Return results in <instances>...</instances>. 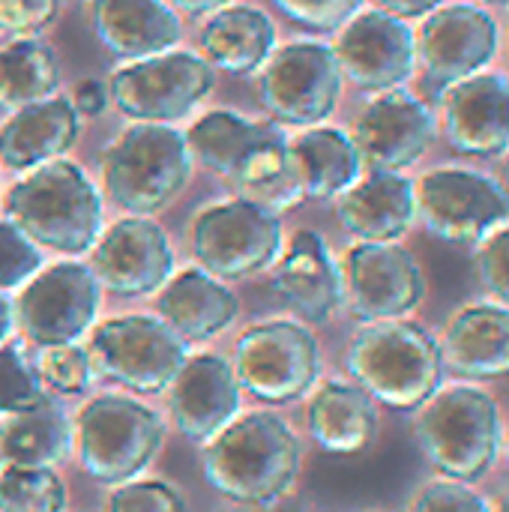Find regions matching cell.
Returning a JSON list of instances; mask_svg holds the SVG:
<instances>
[{
  "label": "cell",
  "instance_id": "obj_1",
  "mask_svg": "<svg viewBox=\"0 0 509 512\" xmlns=\"http://www.w3.org/2000/svg\"><path fill=\"white\" fill-rule=\"evenodd\" d=\"M300 441L291 426L270 414H237L204 450V477L240 507L279 504L300 474Z\"/></svg>",
  "mask_w": 509,
  "mask_h": 512
},
{
  "label": "cell",
  "instance_id": "obj_2",
  "mask_svg": "<svg viewBox=\"0 0 509 512\" xmlns=\"http://www.w3.org/2000/svg\"><path fill=\"white\" fill-rule=\"evenodd\" d=\"M345 366L360 390L393 411L423 408L444 381L441 342L408 318L369 321L357 330Z\"/></svg>",
  "mask_w": 509,
  "mask_h": 512
},
{
  "label": "cell",
  "instance_id": "obj_3",
  "mask_svg": "<svg viewBox=\"0 0 509 512\" xmlns=\"http://www.w3.org/2000/svg\"><path fill=\"white\" fill-rule=\"evenodd\" d=\"M6 216L36 246L81 255L99 240L102 195L81 165L51 159L6 192Z\"/></svg>",
  "mask_w": 509,
  "mask_h": 512
},
{
  "label": "cell",
  "instance_id": "obj_4",
  "mask_svg": "<svg viewBox=\"0 0 509 512\" xmlns=\"http://www.w3.org/2000/svg\"><path fill=\"white\" fill-rule=\"evenodd\" d=\"M414 432L426 459L447 480L477 483L501 456L498 402L471 384L438 390L423 405Z\"/></svg>",
  "mask_w": 509,
  "mask_h": 512
},
{
  "label": "cell",
  "instance_id": "obj_5",
  "mask_svg": "<svg viewBox=\"0 0 509 512\" xmlns=\"http://www.w3.org/2000/svg\"><path fill=\"white\" fill-rule=\"evenodd\" d=\"M189 174L192 150L171 123H135L102 156L105 192L132 216H153L168 207L189 183Z\"/></svg>",
  "mask_w": 509,
  "mask_h": 512
},
{
  "label": "cell",
  "instance_id": "obj_6",
  "mask_svg": "<svg viewBox=\"0 0 509 512\" xmlns=\"http://www.w3.org/2000/svg\"><path fill=\"white\" fill-rule=\"evenodd\" d=\"M165 441L162 417L126 396L90 399L78 414V456L87 477L105 486L135 480Z\"/></svg>",
  "mask_w": 509,
  "mask_h": 512
},
{
  "label": "cell",
  "instance_id": "obj_7",
  "mask_svg": "<svg viewBox=\"0 0 509 512\" xmlns=\"http://www.w3.org/2000/svg\"><path fill=\"white\" fill-rule=\"evenodd\" d=\"M417 219L444 243L477 246L509 222V189L501 177L471 165H435L414 180Z\"/></svg>",
  "mask_w": 509,
  "mask_h": 512
},
{
  "label": "cell",
  "instance_id": "obj_8",
  "mask_svg": "<svg viewBox=\"0 0 509 512\" xmlns=\"http://www.w3.org/2000/svg\"><path fill=\"white\" fill-rule=\"evenodd\" d=\"M90 363L108 381L132 393L153 396L171 387L186 363V342L153 315H123L102 321L90 336Z\"/></svg>",
  "mask_w": 509,
  "mask_h": 512
},
{
  "label": "cell",
  "instance_id": "obj_9",
  "mask_svg": "<svg viewBox=\"0 0 509 512\" xmlns=\"http://www.w3.org/2000/svg\"><path fill=\"white\" fill-rule=\"evenodd\" d=\"M345 75L327 42L297 39L276 48L261 66L258 93L273 120L288 126H321L342 96Z\"/></svg>",
  "mask_w": 509,
  "mask_h": 512
},
{
  "label": "cell",
  "instance_id": "obj_10",
  "mask_svg": "<svg viewBox=\"0 0 509 512\" xmlns=\"http://www.w3.org/2000/svg\"><path fill=\"white\" fill-rule=\"evenodd\" d=\"M192 252L216 279H249L276 264L282 252V222L246 198L201 210L192 222Z\"/></svg>",
  "mask_w": 509,
  "mask_h": 512
},
{
  "label": "cell",
  "instance_id": "obj_11",
  "mask_svg": "<svg viewBox=\"0 0 509 512\" xmlns=\"http://www.w3.org/2000/svg\"><path fill=\"white\" fill-rule=\"evenodd\" d=\"M234 375L267 405L303 399L321 375L318 339L294 321H267L246 330L234 348Z\"/></svg>",
  "mask_w": 509,
  "mask_h": 512
},
{
  "label": "cell",
  "instance_id": "obj_12",
  "mask_svg": "<svg viewBox=\"0 0 509 512\" xmlns=\"http://www.w3.org/2000/svg\"><path fill=\"white\" fill-rule=\"evenodd\" d=\"M216 69L195 51L126 60L108 81L111 102L138 123H171L195 111L213 90Z\"/></svg>",
  "mask_w": 509,
  "mask_h": 512
},
{
  "label": "cell",
  "instance_id": "obj_13",
  "mask_svg": "<svg viewBox=\"0 0 509 512\" xmlns=\"http://www.w3.org/2000/svg\"><path fill=\"white\" fill-rule=\"evenodd\" d=\"M102 303V285L87 264L63 261L24 282L15 303V324L39 345H75L96 321Z\"/></svg>",
  "mask_w": 509,
  "mask_h": 512
},
{
  "label": "cell",
  "instance_id": "obj_14",
  "mask_svg": "<svg viewBox=\"0 0 509 512\" xmlns=\"http://www.w3.org/2000/svg\"><path fill=\"white\" fill-rule=\"evenodd\" d=\"M342 303L357 321L408 318L426 297L417 258L402 243H354L342 264Z\"/></svg>",
  "mask_w": 509,
  "mask_h": 512
},
{
  "label": "cell",
  "instance_id": "obj_15",
  "mask_svg": "<svg viewBox=\"0 0 509 512\" xmlns=\"http://www.w3.org/2000/svg\"><path fill=\"white\" fill-rule=\"evenodd\" d=\"M414 30L417 66L441 87L483 72L501 51V27L489 6L471 0H447Z\"/></svg>",
  "mask_w": 509,
  "mask_h": 512
},
{
  "label": "cell",
  "instance_id": "obj_16",
  "mask_svg": "<svg viewBox=\"0 0 509 512\" xmlns=\"http://www.w3.org/2000/svg\"><path fill=\"white\" fill-rule=\"evenodd\" d=\"M333 51L342 75L366 93L405 87L417 72L414 27L381 9H360L351 15L339 27Z\"/></svg>",
  "mask_w": 509,
  "mask_h": 512
},
{
  "label": "cell",
  "instance_id": "obj_17",
  "mask_svg": "<svg viewBox=\"0 0 509 512\" xmlns=\"http://www.w3.org/2000/svg\"><path fill=\"white\" fill-rule=\"evenodd\" d=\"M438 135L435 111L408 87L375 93L354 120V144L372 171H405L417 165Z\"/></svg>",
  "mask_w": 509,
  "mask_h": 512
},
{
  "label": "cell",
  "instance_id": "obj_18",
  "mask_svg": "<svg viewBox=\"0 0 509 512\" xmlns=\"http://www.w3.org/2000/svg\"><path fill=\"white\" fill-rule=\"evenodd\" d=\"M444 138L456 153L501 159L509 150V75L483 69L441 93Z\"/></svg>",
  "mask_w": 509,
  "mask_h": 512
},
{
  "label": "cell",
  "instance_id": "obj_19",
  "mask_svg": "<svg viewBox=\"0 0 509 512\" xmlns=\"http://www.w3.org/2000/svg\"><path fill=\"white\" fill-rule=\"evenodd\" d=\"M90 270L99 285L120 297H147L174 273V249L168 234L147 216L114 222L90 249Z\"/></svg>",
  "mask_w": 509,
  "mask_h": 512
},
{
  "label": "cell",
  "instance_id": "obj_20",
  "mask_svg": "<svg viewBox=\"0 0 509 512\" xmlns=\"http://www.w3.org/2000/svg\"><path fill=\"white\" fill-rule=\"evenodd\" d=\"M243 387L228 360L216 354L186 357L171 381L174 426L189 441H210L240 414Z\"/></svg>",
  "mask_w": 509,
  "mask_h": 512
},
{
  "label": "cell",
  "instance_id": "obj_21",
  "mask_svg": "<svg viewBox=\"0 0 509 512\" xmlns=\"http://www.w3.org/2000/svg\"><path fill=\"white\" fill-rule=\"evenodd\" d=\"M336 216L360 243H399L417 222L414 180L402 171L369 168L336 198Z\"/></svg>",
  "mask_w": 509,
  "mask_h": 512
},
{
  "label": "cell",
  "instance_id": "obj_22",
  "mask_svg": "<svg viewBox=\"0 0 509 512\" xmlns=\"http://www.w3.org/2000/svg\"><path fill=\"white\" fill-rule=\"evenodd\" d=\"M273 291L309 324H324L342 303L339 264L318 231L300 228L291 246L276 258Z\"/></svg>",
  "mask_w": 509,
  "mask_h": 512
},
{
  "label": "cell",
  "instance_id": "obj_23",
  "mask_svg": "<svg viewBox=\"0 0 509 512\" xmlns=\"http://www.w3.org/2000/svg\"><path fill=\"white\" fill-rule=\"evenodd\" d=\"M90 24L96 39L123 60L165 54L183 36L168 0H90Z\"/></svg>",
  "mask_w": 509,
  "mask_h": 512
},
{
  "label": "cell",
  "instance_id": "obj_24",
  "mask_svg": "<svg viewBox=\"0 0 509 512\" xmlns=\"http://www.w3.org/2000/svg\"><path fill=\"white\" fill-rule=\"evenodd\" d=\"M444 369L471 378H509V309L498 303H471L453 315L441 339Z\"/></svg>",
  "mask_w": 509,
  "mask_h": 512
},
{
  "label": "cell",
  "instance_id": "obj_25",
  "mask_svg": "<svg viewBox=\"0 0 509 512\" xmlns=\"http://www.w3.org/2000/svg\"><path fill=\"white\" fill-rule=\"evenodd\" d=\"M81 135V114L69 96H48L18 108L0 126V162L12 171H27L60 159Z\"/></svg>",
  "mask_w": 509,
  "mask_h": 512
},
{
  "label": "cell",
  "instance_id": "obj_26",
  "mask_svg": "<svg viewBox=\"0 0 509 512\" xmlns=\"http://www.w3.org/2000/svg\"><path fill=\"white\" fill-rule=\"evenodd\" d=\"M156 309L183 342H207L231 327L237 297L207 270H183L165 282Z\"/></svg>",
  "mask_w": 509,
  "mask_h": 512
},
{
  "label": "cell",
  "instance_id": "obj_27",
  "mask_svg": "<svg viewBox=\"0 0 509 512\" xmlns=\"http://www.w3.org/2000/svg\"><path fill=\"white\" fill-rule=\"evenodd\" d=\"M201 57L231 75H249L276 51V24L255 6H222L198 33Z\"/></svg>",
  "mask_w": 509,
  "mask_h": 512
},
{
  "label": "cell",
  "instance_id": "obj_28",
  "mask_svg": "<svg viewBox=\"0 0 509 512\" xmlns=\"http://www.w3.org/2000/svg\"><path fill=\"white\" fill-rule=\"evenodd\" d=\"M309 435L324 453L354 456L372 447L378 435L375 399L357 384L330 381L309 402Z\"/></svg>",
  "mask_w": 509,
  "mask_h": 512
},
{
  "label": "cell",
  "instance_id": "obj_29",
  "mask_svg": "<svg viewBox=\"0 0 509 512\" xmlns=\"http://www.w3.org/2000/svg\"><path fill=\"white\" fill-rule=\"evenodd\" d=\"M288 147L303 195L315 201L339 198L366 168L351 132L336 126H309Z\"/></svg>",
  "mask_w": 509,
  "mask_h": 512
},
{
  "label": "cell",
  "instance_id": "obj_30",
  "mask_svg": "<svg viewBox=\"0 0 509 512\" xmlns=\"http://www.w3.org/2000/svg\"><path fill=\"white\" fill-rule=\"evenodd\" d=\"M72 447V423L57 396H42L33 408L9 414L0 426V462L18 468H54Z\"/></svg>",
  "mask_w": 509,
  "mask_h": 512
},
{
  "label": "cell",
  "instance_id": "obj_31",
  "mask_svg": "<svg viewBox=\"0 0 509 512\" xmlns=\"http://www.w3.org/2000/svg\"><path fill=\"white\" fill-rule=\"evenodd\" d=\"M228 183L240 192V198L261 204L270 213H285L306 201L288 138L279 129L243 159V165Z\"/></svg>",
  "mask_w": 509,
  "mask_h": 512
},
{
  "label": "cell",
  "instance_id": "obj_32",
  "mask_svg": "<svg viewBox=\"0 0 509 512\" xmlns=\"http://www.w3.org/2000/svg\"><path fill=\"white\" fill-rule=\"evenodd\" d=\"M273 132V123H261L237 111H207L189 126L186 144L192 150V159H198L207 171L231 180L243 159Z\"/></svg>",
  "mask_w": 509,
  "mask_h": 512
},
{
  "label": "cell",
  "instance_id": "obj_33",
  "mask_svg": "<svg viewBox=\"0 0 509 512\" xmlns=\"http://www.w3.org/2000/svg\"><path fill=\"white\" fill-rule=\"evenodd\" d=\"M60 66L51 48L33 36H15L0 48V105L24 108L57 93Z\"/></svg>",
  "mask_w": 509,
  "mask_h": 512
},
{
  "label": "cell",
  "instance_id": "obj_34",
  "mask_svg": "<svg viewBox=\"0 0 509 512\" xmlns=\"http://www.w3.org/2000/svg\"><path fill=\"white\" fill-rule=\"evenodd\" d=\"M66 486L51 468H18L0 471V512H63Z\"/></svg>",
  "mask_w": 509,
  "mask_h": 512
},
{
  "label": "cell",
  "instance_id": "obj_35",
  "mask_svg": "<svg viewBox=\"0 0 509 512\" xmlns=\"http://www.w3.org/2000/svg\"><path fill=\"white\" fill-rule=\"evenodd\" d=\"M45 396L36 366L18 345H0V417L33 408Z\"/></svg>",
  "mask_w": 509,
  "mask_h": 512
},
{
  "label": "cell",
  "instance_id": "obj_36",
  "mask_svg": "<svg viewBox=\"0 0 509 512\" xmlns=\"http://www.w3.org/2000/svg\"><path fill=\"white\" fill-rule=\"evenodd\" d=\"M36 372L45 387H51L54 393H63V396L87 393L93 384L90 354L84 348H78V342L42 348V354L36 360Z\"/></svg>",
  "mask_w": 509,
  "mask_h": 512
},
{
  "label": "cell",
  "instance_id": "obj_37",
  "mask_svg": "<svg viewBox=\"0 0 509 512\" xmlns=\"http://www.w3.org/2000/svg\"><path fill=\"white\" fill-rule=\"evenodd\" d=\"M477 273L489 300L509 309V222L477 243Z\"/></svg>",
  "mask_w": 509,
  "mask_h": 512
},
{
  "label": "cell",
  "instance_id": "obj_38",
  "mask_svg": "<svg viewBox=\"0 0 509 512\" xmlns=\"http://www.w3.org/2000/svg\"><path fill=\"white\" fill-rule=\"evenodd\" d=\"M42 255L33 240H27L9 219L0 222V291L24 285L39 273Z\"/></svg>",
  "mask_w": 509,
  "mask_h": 512
},
{
  "label": "cell",
  "instance_id": "obj_39",
  "mask_svg": "<svg viewBox=\"0 0 509 512\" xmlns=\"http://www.w3.org/2000/svg\"><path fill=\"white\" fill-rule=\"evenodd\" d=\"M108 512H186V501L177 489L162 480L120 483L108 501Z\"/></svg>",
  "mask_w": 509,
  "mask_h": 512
},
{
  "label": "cell",
  "instance_id": "obj_40",
  "mask_svg": "<svg viewBox=\"0 0 509 512\" xmlns=\"http://www.w3.org/2000/svg\"><path fill=\"white\" fill-rule=\"evenodd\" d=\"M273 6L300 27L339 30L351 15L363 9V0H273Z\"/></svg>",
  "mask_w": 509,
  "mask_h": 512
},
{
  "label": "cell",
  "instance_id": "obj_41",
  "mask_svg": "<svg viewBox=\"0 0 509 512\" xmlns=\"http://www.w3.org/2000/svg\"><path fill=\"white\" fill-rule=\"evenodd\" d=\"M411 512H495L492 504L471 489V483H459V480H435L429 486L420 489V495L414 498Z\"/></svg>",
  "mask_w": 509,
  "mask_h": 512
},
{
  "label": "cell",
  "instance_id": "obj_42",
  "mask_svg": "<svg viewBox=\"0 0 509 512\" xmlns=\"http://www.w3.org/2000/svg\"><path fill=\"white\" fill-rule=\"evenodd\" d=\"M60 12V0H0V33L33 36Z\"/></svg>",
  "mask_w": 509,
  "mask_h": 512
},
{
  "label": "cell",
  "instance_id": "obj_43",
  "mask_svg": "<svg viewBox=\"0 0 509 512\" xmlns=\"http://www.w3.org/2000/svg\"><path fill=\"white\" fill-rule=\"evenodd\" d=\"M111 96H108V84H102L99 78H84L75 93H72V105L81 117H96L108 108Z\"/></svg>",
  "mask_w": 509,
  "mask_h": 512
},
{
  "label": "cell",
  "instance_id": "obj_44",
  "mask_svg": "<svg viewBox=\"0 0 509 512\" xmlns=\"http://www.w3.org/2000/svg\"><path fill=\"white\" fill-rule=\"evenodd\" d=\"M372 3H375V9H381L387 15H396L402 21H414V18L429 15L432 9H438L447 0H372Z\"/></svg>",
  "mask_w": 509,
  "mask_h": 512
},
{
  "label": "cell",
  "instance_id": "obj_45",
  "mask_svg": "<svg viewBox=\"0 0 509 512\" xmlns=\"http://www.w3.org/2000/svg\"><path fill=\"white\" fill-rule=\"evenodd\" d=\"M12 330H15V306L6 297V291H0V345L9 342Z\"/></svg>",
  "mask_w": 509,
  "mask_h": 512
},
{
  "label": "cell",
  "instance_id": "obj_46",
  "mask_svg": "<svg viewBox=\"0 0 509 512\" xmlns=\"http://www.w3.org/2000/svg\"><path fill=\"white\" fill-rule=\"evenodd\" d=\"M174 9H183V12H216L222 6H228L231 0H168Z\"/></svg>",
  "mask_w": 509,
  "mask_h": 512
},
{
  "label": "cell",
  "instance_id": "obj_47",
  "mask_svg": "<svg viewBox=\"0 0 509 512\" xmlns=\"http://www.w3.org/2000/svg\"><path fill=\"white\" fill-rule=\"evenodd\" d=\"M234 512H312L306 510V507H285V504H267V507H243V510H234Z\"/></svg>",
  "mask_w": 509,
  "mask_h": 512
},
{
  "label": "cell",
  "instance_id": "obj_48",
  "mask_svg": "<svg viewBox=\"0 0 509 512\" xmlns=\"http://www.w3.org/2000/svg\"><path fill=\"white\" fill-rule=\"evenodd\" d=\"M501 162H504V168H501V183L509 189V150L501 156Z\"/></svg>",
  "mask_w": 509,
  "mask_h": 512
},
{
  "label": "cell",
  "instance_id": "obj_49",
  "mask_svg": "<svg viewBox=\"0 0 509 512\" xmlns=\"http://www.w3.org/2000/svg\"><path fill=\"white\" fill-rule=\"evenodd\" d=\"M471 3H480V6H509V0H471Z\"/></svg>",
  "mask_w": 509,
  "mask_h": 512
},
{
  "label": "cell",
  "instance_id": "obj_50",
  "mask_svg": "<svg viewBox=\"0 0 509 512\" xmlns=\"http://www.w3.org/2000/svg\"><path fill=\"white\" fill-rule=\"evenodd\" d=\"M498 512H509V489L501 495V501H498Z\"/></svg>",
  "mask_w": 509,
  "mask_h": 512
},
{
  "label": "cell",
  "instance_id": "obj_51",
  "mask_svg": "<svg viewBox=\"0 0 509 512\" xmlns=\"http://www.w3.org/2000/svg\"><path fill=\"white\" fill-rule=\"evenodd\" d=\"M501 447H504V459H507V468H509V435L501 441Z\"/></svg>",
  "mask_w": 509,
  "mask_h": 512
}]
</instances>
